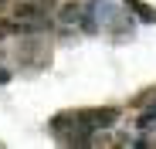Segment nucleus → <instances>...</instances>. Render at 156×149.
I'll return each instance as SVG.
<instances>
[{
    "label": "nucleus",
    "instance_id": "obj_1",
    "mask_svg": "<svg viewBox=\"0 0 156 149\" xmlns=\"http://www.w3.org/2000/svg\"><path fill=\"white\" fill-rule=\"evenodd\" d=\"M75 115V126L82 129V132H88V136H95V132H102V129H112L115 126V119H119V109H82V112H71Z\"/></svg>",
    "mask_w": 156,
    "mask_h": 149
},
{
    "label": "nucleus",
    "instance_id": "obj_2",
    "mask_svg": "<svg viewBox=\"0 0 156 149\" xmlns=\"http://www.w3.org/2000/svg\"><path fill=\"white\" fill-rule=\"evenodd\" d=\"M92 20H102L105 27H112V24L122 20V10L112 4V0H95L92 4Z\"/></svg>",
    "mask_w": 156,
    "mask_h": 149
},
{
    "label": "nucleus",
    "instance_id": "obj_3",
    "mask_svg": "<svg viewBox=\"0 0 156 149\" xmlns=\"http://www.w3.org/2000/svg\"><path fill=\"white\" fill-rule=\"evenodd\" d=\"M122 7H126V10H133L136 20H143V24H156V7L143 4V0H122Z\"/></svg>",
    "mask_w": 156,
    "mask_h": 149
},
{
    "label": "nucleus",
    "instance_id": "obj_4",
    "mask_svg": "<svg viewBox=\"0 0 156 149\" xmlns=\"http://www.w3.org/2000/svg\"><path fill=\"white\" fill-rule=\"evenodd\" d=\"M68 126H75V115H68V112H61V115H55V119H51V132H55L58 139H65Z\"/></svg>",
    "mask_w": 156,
    "mask_h": 149
},
{
    "label": "nucleus",
    "instance_id": "obj_5",
    "mask_svg": "<svg viewBox=\"0 0 156 149\" xmlns=\"http://www.w3.org/2000/svg\"><path fill=\"white\" fill-rule=\"evenodd\" d=\"M136 129H139V132H153V129H156V105H153V109H146V112L139 115Z\"/></svg>",
    "mask_w": 156,
    "mask_h": 149
},
{
    "label": "nucleus",
    "instance_id": "obj_6",
    "mask_svg": "<svg viewBox=\"0 0 156 149\" xmlns=\"http://www.w3.org/2000/svg\"><path fill=\"white\" fill-rule=\"evenodd\" d=\"M78 14H82V7H78V4L61 7V20H65V24H75V20H78Z\"/></svg>",
    "mask_w": 156,
    "mask_h": 149
},
{
    "label": "nucleus",
    "instance_id": "obj_7",
    "mask_svg": "<svg viewBox=\"0 0 156 149\" xmlns=\"http://www.w3.org/2000/svg\"><path fill=\"white\" fill-rule=\"evenodd\" d=\"M7 81H10V74H7L4 68H0V85H7Z\"/></svg>",
    "mask_w": 156,
    "mask_h": 149
}]
</instances>
